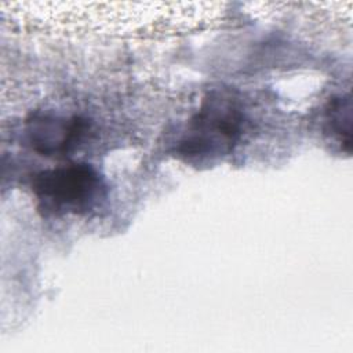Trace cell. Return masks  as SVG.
Listing matches in <instances>:
<instances>
[{
  "label": "cell",
  "mask_w": 353,
  "mask_h": 353,
  "mask_svg": "<svg viewBox=\"0 0 353 353\" xmlns=\"http://www.w3.org/2000/svg\"><path fill=\"white\" fill-rule=\"evenodd\" d=\"M243 124L244 114L234 98L226 94L210 95L189 121L178 153L199 163L228 154L237 143Z\"/></svg>",
  "instance_id": "6da1fadb"
},
{
  "label": "cell",
  "mask_w": 353,
  "mask_h": 353,
  "mask_svg": "<svg viewBox=\"0 0 353 353\" xmlns=\"http://www.w3.org/2000/svg\"><path fill=\"white\" fill-rule=\"evenodd\" d=\"M33 193L44 214H84L105 197L99 174L88 164L73 163L39 172L33 178Z\"/></svg>",
  "instance_id": "7a4b0ae2"
},
{
  "label": "cell",
  "mask_w": 353,
  "mask_h": 353,
  "mask_svg": "<svg viewBox=\"0 0 353 353\" xmlns=\"http://www.w3.org/2000/svg\"><path fill=\"white\" fill-rule=\"evenodd\" d=\"M81 132L83 125L77 119L66 121L57 117H41L34 120L29 134L36 150L44 154H58L66 153L69 148L74 146Z\"/></svg>",
  "instance_id": "3957f363"
},
{
  "label": "cell",
  "mask_w": 353,
  "mask_h": 353,
  "mask_svg": "<svg viewBox=\"0 0 353 353\" xmlns=\"http://www.w3.org/2000/svg\"><path fill=\"white\" fill-rule=\"evenodd\" d=\"M325 132L338 143L350 145V98H335L325 110Z\"/></svg>",
  "instance_id": "277c9868"
}]
</instances>
